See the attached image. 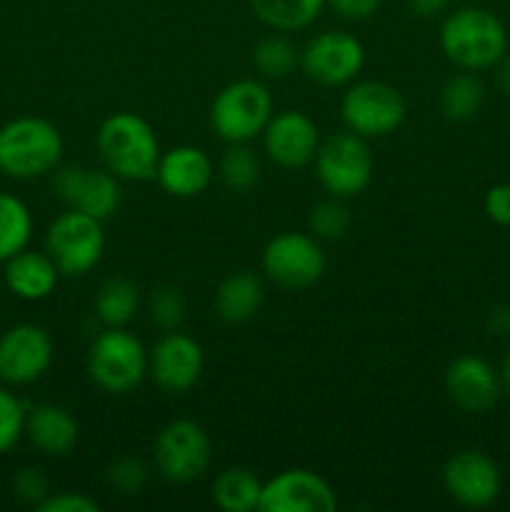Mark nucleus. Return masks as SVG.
I'll use <instances>...</instances> for the list:
<instances>
[{"mask_svg":"<svg viewBox=\"0 0 510 512\" xmlns=\"http://www.w3.org/2000/svg\"><path fill=\"white\" fill-rule=\"evenodd\" d=\"M98 150L105 168L123 180H153L160 160V143L145 118L113 113L98 130Z\"/></svg>","mask_w":510,"mask_h":512,"instance_id":"1","label":"nucleus"},{"mask_svg":"<svg viewBox=\"0 0 510 512\" xmlns=\"http://www.w3.org/2000/svg\"><path fill=\"white\" fill-rule=\"evenodd\" d=\"M440 48L445 58L463 70H485L508 53L505 25L483 8H460L440 25Z\"/></svg>","mask_w":510,"mask_h":512,"instance_id":"2","label":"nucleus"},{"mask_svg":"<svg viewBox=\"0 0 510 512\" xmlns=\"http://www.w3.org/2000/svg\"><path fill=\"white\" fill-rule=\"evenodd\" d=\"M63 158V135L50 120L23 115L0 128V173L33 180L55 170Z\"/></svg>","mask_w":510,"mask_h":512,"instance_id":"3","label":"nucleus"},{"mask_svg":"<svg viewBox=\"0 0 510 512\" xmlns=\"http://www.w3.org/2000/svg\"><path fill=\"white\" fill-rule=\"evenodd\" d=\"M273 118V98L260 80H235L215 95L210 125L228 143H250Z\"/></svg>","mask_w":510,"mask_h":512,"instance_id":"4","label":"nucleus"},{"mask_svg":"<svg viewBox=\"0 0 510 512\" xmlns=\"http://www.w3.org/2000/svg\"><path fill=\"white\" fill-rule=\"evenodd\" d=\"M88 373L105 393H130L148 375V350L123 328H108L90 345Z\"/></svg>","mask_w":510,"mask_h":512,"instance_id":"5","label":"nucleus"},{"mask_svg":"<svg viewBox=\"0 0 510 512\" xmlns=\"http://www.w3.org/2000/svg\"><path fill=\"white\" fill-rule=\"evenodd\" d=\"M105 250L103 220L70 210L58 215L45 233V253L58 265L60 275L78 278L100 263Z\"/></svg>","mask_w":510,"mask_h":512,"instance_id":"6","label":"nucleus"},{"mask_svg":"<svg viewBox=\"0 0 510 512\" xmlns=\"http://www.w3.org/2000/svg\"><path fill=\"white\" fill-rule=\"evenodd\" d=\"M315 173L320 185L333 198H355L373 180V155L365 138L355 133H338L318 145Z\"/></svg>","mask_w":510,"mask_h":512,"instance_id":"7","label":"nucleus"},{"mask_svg":"<svg viewBox=\"0 0 510 512\" xmlns=\"http://www.w3.org/2000/svg\"><path fill=\"white\" fill-rule=\"evenodd\" d=\"M340 115L350 133L360 138H385L405 120V100L393 85L363 80L350 85L340 103Z\"/></svg>","mask_w":510,"mask_h":512,"instance_id":"8","label":"nucleus"},{"mask_svg":"<svg viewBox=\"0 0 510 512\" xmlns=\"http://www.w3.org/2000/svg\"><path fill=\"white\" fill-rule=\"evenodd\" d=\"M155 468L170 483H193L210 465V438L193 420H173L155 438Z\"/></svg>","mask_w":510,"mask_h":512,"instance_id":"9","label":"nucleus"},{"mask_svg":"<svg viewBox=\"0 0 510 512\" xmlns=\"http://www.w3.org/2000/svg\"><path fill=\"white\" fill-rule=\"evenodd\" d=\"M263 270L280 288H310L325 273V255L315 235L280 233L265 245Z\"/></svg>","mask_w":510,"mask_h":512,"instance_id":"10","label":"nucleus"},{"mask_svg":"<svg viewBox=\"0 0 510 512\" xmlns=\"http://www.w3.org/2000/svg\"><path fill=\"white\" fill-rule=\"evenodd\" d=\"M365 50L355 35L343 30H325L300 50V68L320 85H345L363 70Z\"/></svg>","mask_w":510,"mask_h":512,"instance_id":"11","label":"nucleus"},{"mask_svg":"<svg viewBox=\"0 0 510 512\" xmlns=\"http://www.w3.org/2000/svg\"><path fill=\"white\" fill-rule=\"evenodd\" d=\"M55 193L70 210L105 220L120 208L118 175L90 165H65L55 173Z\"/></svg>","mask_w":510,"mask_h":512,"instance_id":"12","label":"nucleus"},{"mask_svg":"<svg viewBox=\"0 0 510 512\" xmlns=\"http://www.w3.org/2000/svg\"><path fill=\"white\" fill-rule=\"evenodd\" d=\"M53 363V340L48 330L33 323L13 325L0 335V380L28 385L43 378Z\"/></svg>","mask_w":510,"mask_h":512,"instance_id":"13","label":"nucleus"},{"mask_svg":"<svg viewBox=\"0 0 510 512\" xmlns=\"http://www.w3.org/2000/svg\"><path fill=\"white\" fill-rule=\"evenodd\" d=\"M443 485L455 503L465 508H488L498 500L503 478L490 455L480 450H460L445 463Z\"/></svg>","mask_w":510,"mask_h":512,"instance_id":"14","label":"nucleus"},{"mask_svg":"<svg viewBox=\"0 0 510 512\" xmlns=\"http://www.w3.org/2000/svg\"><path fill=\"white\" fill-rule=\"evenodd\" d=\"M335 500L328 480L313 470H283L273 480L263 483L258 510L263 512H333Z\"/></svg>","mask_w":510,"mask_h":512,"instance_id":"15","label":"nucleus"},{"mask_svg":"<svg viewBox=\"0 0 510 512\" xmlns=\"http://www.w3.org/2000/svg\"><path fill=\"white\" fill-rule=\"evenodd\" d=\"M205 355L198 340L183 333H165L148 353V373L168 393H185L203 373Z\"/></svg>","mask_w":510,"mask_h":512,"instance_id":"16","label":"nucleus"},{"mask_svg":"<svg viewBox=\"0 0 510 512\" xmlns=\"http://www.w3.org/2000/svg\"><path fill=\"white\" fill-rule=\"evenodd\" d=\"M263 145L268 158L280 168H303L318 153L320 135L308 115L300 110H283L265 125Z\"/></svg>","mask_w":510,"mask_h":512,"instance_id":"17","label":"nucleus"},{"mask_svg":"<svg viewBox=\"0 0 510 512\" xmlns=\"http://www.w3.org/2000/svg\"><path fill=\"white\" fill-rule=\"evenodd\" d=\"M445 390L450 400L465 413H488L495 408L500 393V375L478 355H460L445 373Z\"/></svg>","mask_w":510,"mask_h":512,"instance_id":"18","label":"nucleus"},{"mask_svg":"<svg viewBox=\"0 0 510 512\" xmlns=\"http://www.w3.org/2000/svg\"><path fill=\"white\" fill-rule=\"evenodd\" d=\"M155 178L168 195L193 198L203 193L213 180V163L205 150L195 145H178L168 153H160Z\"/></svg>","mask_w":510,"mask_h":512,"instance_id":"19","label":"nucleus"},{"mask_svg":"<svg viewBox=\"0 0 510 512\" xmlns=\"http://www.w3.org/2000/svg\"><path fill=\"white\" fill-rule=\"evenodd\" d=\"M58 275V265L48 253H35L25 248L5 260V285L15 298L30 300V303L48 298L58 285Z\"/></svg>","mask_w":510,"mask_h":512,"instance_id":"20","label":"nucleus"},{"mask_svg":"<svg viewBox=\"0 0 510 512\" xmlns=\"http://www.w3.org/2000/svg\"><path fill=\"white\" fill-rule=\"evenodd\" d=\"M25 435L45 455H68L78 443V423L58 405H38L25 415Z\"/></svg>","mask_w":510,"mask_h":512,"instance_id":"21","label":"nucleus"},{"mask_svg":"<svg viewBox=\"0 0 510 512\" xmlns=\"http://www.w3.org/2000/svg\"><path fill=\"white\" fill-rule=\"evenodd\" d=\"M263 305V283L250 270L230 273L215 293V310L230 325L248 323Z\"/></svg>","mask_w":510,"mask_h":512,"instance_id":"22","label":"nucleus"},{"mask_svg":"<svg viewBox=\"0 0 510 512\" xmlns=\"http://www.w3.org/2000/svg\"><path fill=\"white\" fill-rule=\"evenodd\" d=\"M328 0H250L255 18L278 33L303 30L323 13Z\"/></svg>","mask_w":510,"mask_h":512,"instance_id":"23","label":"nucleus"},{"mask_svg":"<svg viewBox=\"0 0 510 512\" xmlns=\"http://www.w3.org/2000/svg\"><path fill=\"white\" fill-rule=\"evenodd\" d=\"M263 483L248 468H228L215 478L213 500L225 512H250L258 510Z\"/></svg>","mask_w":510,"mask_h":512,"instance_id":"24","label":"nucleus"},{"mask_svg":"<svg viewBox=\"0 0 510 512\" xmlns=\"http://www.w3.org/2000/svg\"><path fill=\"white\" fill-rule=\"evenodd\" d=\"M33 218L28 205L10 193H0V263L28 248Z\"/></svg>","mask_w":510,"mask_h":512,"instance_id":"25","label":"nucleus"},{"mask_svg":"<svg viewBox=\"0 0 510 512\" xmlns=\"http://www.w3.org/2000/svg\"><path fill=\"white\" fill-rule=\"evenodd\" d=\"M485 100V88L475 75L460 73L453 75L440 90V110L448 120L465 123L480 113Z\"/></svg>","mask_w":510,"mask_h":512,"instance_id":"26","label":"nucleus"},{"mask_svg":"<svg viewBox=\"0 0 510 512\" xmlns=\"http://www.w3.org/2000/svg\"><path fill=\"white\" fill-rule=\"evenodd\" d=\"M140 295L130 280L125 278H110L103 288L98 290L95 298V313H98L100 323L108 328H123L133 320L135 310H138Z\"/></svg>","mask_w":510,"mask_h":512,"instance_id":"27","label":"nucleus"},{"mask_svg":"<svg viewBox=\"0 0 510 512\" xmlns=\"http://www.w3.org/2000/svg\"><path fill=\"white\" fill-rule=\"evenodd\" d=\"M253 63L265 78H288L300 65V50L285 35H268L253 50Z\"/></svg>","mask_w":510,"mask_h":512,"instance_id":"28","label":"nucleus"},{"mask_svg":"<svg viewBox=\"0 0 510 512\" xmlns=\"http://www.w3.org/2000/svg\"><path fill=\"white\" fill-rule=\"evenodd\" d=\"M220 178L233 193H245L260 178V158L245 143H230L220 160Z\"/></svg>","mask_w":510,"mask_h":512,"instance_id":"29","label":"nucleus"},{"mask_svg":"<svg viewBox=\"0 0 510 512\" xmlns=\"http://www.w3.org/2000/svg\"><path fill=\"white\" fill-rule=\"evenodd\" d=\"M308 225L310 233L315 238L323 240H338L343 238L345 230L350 225V215L345 210V205L340 203V198L325 200V203H318L308 215Z\"/></svg>","mask_w":510,"mask_h":512,"instance_id":"30","label":"nucleus"},{"mask_svg":"<svg viewBox=\"0 0 510 512\" xmlns=\"http://www.w3.org/2000/svg\"><path fill=\"white\" fill-rule=\"evenodd\" d=\"M148 310L150 320H153L155 325H160V328L165 330L178 328L185 318L183 293H180L178 288H173V285H160V288L153 290V295H150Z\"/></svg>","mask_w":510,"mask_h":512,"instance_id":"31","label":"nucleus"},{"mask_svg":"<svg viewBox=\"0 0 510 512\" xmlns=\"http://www.w3.org/2000/svg\"><path fill=\"white\" fill-rule=\"evenodd\" d=\"M25 408L13 393L0 388V455L15 448L20 438L25 435Z\"/></svg>","mask_w":510,"mask_h":512,"instance_id":"32","label":"nucleus"},{"mask_svg":"<svg viewBox=\"0 0 510 512\" xmlns=\"http://www.w3.org/2000/svg\"><path fill=\"white\" fill-rule=\"evenodd\" d=\"M145 478V465L135 458H118L108 465L105 470V480H108L110 488H115L123 495H133L143 488Z\"/></svg>","mask_w":510,"mask_h":512,"instance_id":"33","label":"nucleus"},{"mask_svg":"<svg viewBox=\"0 0 510 512\" xmlns=\"http://www.w3.org/2000/svg\"><path fill=\"white\" fill-rule=\"evenodd\" d=\"M13 493L18 495L23 503H30L38 508L45 498H48V478L43 475V470L38 468H23L18 470V475L13 478Z\"/></svg>","mask_w":510,"mask_h":512,"instance_id":"34","label":"nucleus"},{"mask_svg":"<svg viewBox=\"0 0 510 512\" xmlns=\"http://www.w3.org/2000/svg\"><path fill=\"white\" fill-rule=\"evenodd\" d=\"M40 512H98L100 505L93 498L80 493H58L48 495L43 503L38 505Z\"/></svg>","mask_w":510,"mask_h":512,"instance_id":"35","label":"nucleus"},{"mask_svg":"<svg viewBox=\"0 0 510 512\" xmlns=\"http://www.w3.org/2000/svg\"><path fill=\"white\" fill-rule=\"evenodd\" d=\"M485 213L493 223L510 228V183L493 185L485 193Z\"/></svg>","mask_w":510,"mask_h":512,"instance_id":"36","label":"nucleus"},{"mask_svg":"<svg viewBox=\"0 0 510 512\" xmlns=\"http://www.w3.org/2000/svg\"><path fill=\"white\" fill-rule=\"evenodd\" d=\"M380 3H383V0H328L330 8H333L340 18L348 20L370 18V15L378 13Z\"/></svg>","mask_w":510,"mask_h":512,"instance_id":"37","label":"nucleus"},{"mask_svg":"<svg viewBox=\"0 0 510 512\" xmlns=\"http://www.w3.org/2000/svg\"><path fill=\"white\" fill-rule=\"evenodd\" d=\"M410 10L420 18H435L450 5V0H408Z\"/></svg>","mask_w":510,"mask_h":512,"instance_id":"38","label":"nucleus"},{"mask_svg":"<svg viewBox=\"0 0 510 512\" xmlns=\"http://www.w3.org/2000/svg\"><path fill=\"white\" fill-rule=\"evenodd\" d=\"M490 328L498 335H510V305H498L490 315Z\"/></svg>","mask_w":510,"mask_h":512,"instance_id":"39","label":"nucleus"},{"mask_svg":"<svg viewBox=\"0 0 510 512\" xmlns=\"http://www.w3.org/2000/svg\"><path fill=\"white\" fill-rule=\"evenodd\" d=\"M498 85L500 90L510 98V55H503L498 63Z\"/></svg>","mask_w":510,"mask_h":512,"instance_id":"40","label":"nucleus"},{"mask_svg":"<svg viewBox=\"0 0 510 512\" xmlns=\"http://www.w3.org/2000/svg\"><path fill=\"white\" fill-rule=\"evenodd\" d=\"M500 388H503V393L508 395L510 400V350L505 353L503 365H500Z\"/></svg>","mask_w":510,"mask_h":512,"instance_id":"41","label":"nucleus"}]
</instances>
